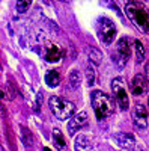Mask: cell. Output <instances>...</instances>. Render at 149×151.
I'll list each match as a JSON object with an SVG mask.
<instances>
[{"mask_svg":"<svg viewBox=\"0 0 149 151\" xmlns=\"http://www.w3.org/2000/svg\"><path fill=\"white\" fill-rule=\"evenodd\" d=\"M91 101H92L93 112H95V115L99 121L108 118L115 110L113 100H111L108 95H106L104 92H101V91H93L91 94Z\"/></svg>","mask_w":149,"mask_h":151,"instance_id":"cell-1","label":"cell"},{"mask_svg":"<svg viewBox=\"0 0 149 151\" xmlns=\"http://www.w3.org/2000/svg\"><path fill=\"white\" fill-rule=\"evenodd\" d=\"M125 15L135 26V29H139L143 33L149 32V14L146 12V9L142 5L128 3L127 8H125Z\"/></svg>","mask_w":149,"mask_h":151,"instance_id":"cell-2","label":"cell"},{"mask_svg":"<svg viewBox=\"0 0 149 151\" xmlns=\"http://www.w3.org/2000/svg\"><path fill=\"white\" fill-rule=\"evenodd\" d=\"M48 106L57 119H69L76 113V104L69 101V100L60 98V97H50Z\"/></svg>","mask_w":149,"mask_h":151,"instance_id":"cell-3","label":"cell"},{"mask_svg":"<svg viewBox=\"0 0 149 151\" xmlns=\"http://www.w3.org/2000/svg\"><path fill=\"white\" fill-rule=\"evenodd\" d=\"M131 52H133V42L130 38L127 36H122L120 40L116 42V47L113 50V55H111V59H113L115 65L120 70L127 65V62L131 56Z\"/></svg>","mask_w":149,"mask_h":151,"instance_id":"cell-4","label":"cell"},{"mask_svg":"<svg viewBox=\"0 0 149 151\" xmlns=\"http://www.w3.org/2000/svg\"><path fill=\"white\" fill-rule=\"evenodd\" d=\"M96 30L98 36L104 45H110L116 38V26L115 23L107 17H99L96 21Z\"/></svg>","mask_w":149,"mask_h":151,"instance_id":"cell-5","label":"cell"},{"mask_svg":"<svg viewBox=\"0 0 149 151\" xmlns=\"http://www.w3.org/2000/svg\"><path fill=\"white\" fill-rule=\"evenodd\" d=\"M111 91H113V95H115L118 107L122 112L128 110V107H130V97H128L127 88H125V83H123L122 77H116V79L111 80Z\"/></svg>","mask_w":149,"mask_h":151,"instance_id":"cell-6","label":"cell"},{"mask_svg":"<svg viewBox=\"0 0 149 151\" xmlns=\"http://www.w3.org/2000/svg\"><path fill=\"white\" fill-rule=\"evenodd\" d=\"M133 124L135 125V129L145 130L148 127V110L143 104H135L131 113Z\"/></svg>","mask_w":149,"mask_h":151,"instance_id":"cell-7","label":"cell"},{"mask_svg":"<svg viewBox=\"0 0 149 151\" xmlns=\"http://www.w3.org/2000/svg\"><path fill=\"white\" fill-rule=\"evenodd\" d=\"M95 142L91 133H80L76 136L74 141V151H93Z\"/></svg>","mask_w":149,"mask_h":151,"instance_id":"cell-8","label":"cell"},{"mask_svg":"<svg viewBox=\"0 0 149 151\" xmlns=\"http://www.w3.org/2000/svg\"><path fill=\"white\" fill-rule=\"evenodd\" d=\"M88 121H89V115L88 112H80L77 115H74L72 118H69V122H68V132L71 136H74L78 130H81L84 125H88Z\"/></svg>","mask_w":149,"mask_h":151,"instance_id":"cell-9","label":"cell"},{"mask_svg":"<svg viewBox=\"0 0 149 151\" xmlns=\"http://www.w3.org/2000/svg\"><path fill=\"white\" fill-rule=\"evenodd\" d=\"M44 58L50 64H56L62 59V48L59 45H56L54 42L48 41L45 42V48H44Z\"/></svg>","mask_w":149,"mask_h":151,"instance_id":"cell-10","label":"cell"},{"mask_svg":"<svg viewBox=\"0 0 149 151\" xmlns=\"http://www.w3.org/2000/svg\"><path fill=\"white\" fill-rule=\"evenodd\" d=\"M148 80H146V76H143V74H135L134 76V79H133V82H131V92H133V95H135V97H142V95H145L146 94V91H148Z\"/></svg>","mask_w":149,"mask_h":151,"instance_id":"cell-11","label":"cell"},{"mask_svg":"<svg viewBox=\"0 0 149 151\" xmlns=\"http://www.w3.org/2000/svg\"><path fill=\"white\" fill-rule=\"evenodd\" d=\"M113 141L116 142V145L119 148L123 150H134L135 148V137L131 133H116L113 136Z\"/></svg>","mask_w":149,"mask_h":151,"instance_id":"cell-12","label":"cell"},{"mask_svg":"<svg viewBox=\"0 0 149 151\" xmlns=\"http://www.w3.org/2000/svg\"><path fill=\"white\" fill-rule=\"evenodd\" d=\"M53 141H54V145L57 150L60 151H65L66 150V142H65V137L62 134V132L59 129H54L53 130Z\"/></svg>","mask_w":149,"mask_h":151,"instance_id":"cell-13","label":"cell"},{"mask_svg":"<svg viewBox=\"0 0 149 151\" xmlns=\"http://www.w3.org/2000/svg\"><path fill=\"white\" fill-rule=\"evenodd\" d=\"M68 82H69V88L71 89H77L81 83V74L77 70H71L69 76H68Z\"/></svg>","mask_w":149,"mask_h":151,"instance_id":"cell-14","label":"cell"},{"mask_svg":"<svg viewBox=\"0 0 149 151\" xmlns=\"http://www.w3.org/2000/svg\"><path fill=\"white\" fill-rule=\"evenodd\" d=\"M45 83H47L50 88L59 86V83H60V74H59L57 71H54V70L48 71V73L45 74Z\"/></svg>","mask_w":149,"mask_h":151,"instance_id":"cell-15","label":"cell"},{"mask_svg":"<svg viewBox=\"0 0 149 151\" xmlns=\"http://www.w3.org/2000/svg\"><path fill=\"white\" fill-rule=\"evenodd\" d=\"M89 59H91L92 64L101 65V62H103V53L99 52L98 48H95V47H89Z\"/></svg>","mask_w":149,"mask_h":151,"instance_id":"cell-16","label":"cell"},{"mask_svg":"<svg viewBox=\"0 0 149 151\" xmlns=\"http://www.w3.org/2000/svg\"><path fill=\"white\" fill-rule=\"evenodd\" d=\"M134 47H135V59H137V64H142L145 60V47L140 41H134Z\"/></svg>","mask_w":149,"mask_h":151,"instance_id":"cell-17","label":"cell"},{"mask_svg":"<svg viewBox=\"0 0 149 151\" xmlns=\"http://www.w3.org/2000/svg\"><path fill=\"white\" fill-rule=\"evenodd\" d=\"M95 79H96V73H95L93 67L89 65L88 68H86V85H88V86H93Z\"/></svg>","mask_w":149,"mask_h":151,"instance_id":"cell-18","label":"cell"},{"mask_svg":"<svg viewBox=\"0 0 149 151\" xmlns=\"http://www.w3.org/2000/svg\"><path fill=\"white\" fill-rule=\"evenodd\" d=\"M33 0H17V12L18 14H24L32 5Z\"/></svg>","mask_w":149,"mask_h":151,"instance_id":"cell-19","label":"cell"},{"mask_svg":"<svg viewBox=\"0 0 149 151\" xmlns=\"http://www.w3.org/2000/svg\"><path fill=\"white\" fill-rule=\"evenodd\" d=\"M21 141L26 144L27 147L32 145V133L27 129H21Z\"/></svg>","mask_w":149,"mask_h":151,"instance_id":"cell-20","label":"cell"},{"mask_svg":"<svg viewBox=\"0 0 149 151\" xmlns=\"http://www.w3.org/2000/svg\"><path fill=\"white\" fill-rule=\"evenodd\" d=\"M145 76H146V80L149 83V64H146V68H145Z\"/></svg>","mask_w":149,"mask_h":151,"instance_id":"cell-21","label":"cell"},{"mask_svg":"<svg viewBox=\"0 0 149 151\" xmlns=\"http://www.w3.org/2000/svg\"><path fill=\"white\" fill-rule=\"evenodd\" d=\"M44 151H51V150H50V148H44Z\"/></svg>","mask_w":149,"mask_h":151,"instance_id":"cell-22","label":"cell"},{"mask_svg":"<svg viewBox=\"0 0 149 151\" xmlns=\"http://www.w3.org/2000/svg\"><path fill=\"white\" fill-rule=\"evenodd\" d=\"M148 107H149V97H148Z\"/></svg>","mask_w":149,"mask_h":151,"instance_id":"cell-23","label":"cell"}]
</instances>
